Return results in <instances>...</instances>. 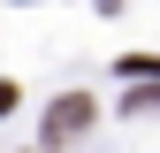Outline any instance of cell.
<instances>
[{"label": "cell", "mask_w": 160, "mask_h": 153, "mask_svg": "<svg viewBox=\"0 0 160 153\" xmlns=\"http://www.w3.org/2000/svg\"><path fill=\"white\" fill-rule=\"evenodd\" d=\"M122 76H160V54H130V61H122Z\"/></svg>", "instance_id": "obj_2"}, {"label": "cell", "mask_w": 160, "mask_h": 153, "mask_svg": "<svg viewBox=\"0 0 160 153\" xmlns=\"http://www.w3.org/2000/svg\"><path fill=\"white\" fill-rule=\"evenodd\" d=\"M84 130H92V92H69L46 107V145H76Z\"/></svg>", "instance_id": "obj_1"}]
</instances>
